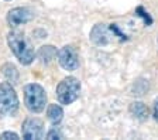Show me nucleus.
<instances>
[{
	"mask_svg": "<svg viewBox=\"0 0 158 140\" xmlns=\"http://www.w3.org/2000/svg\"><path fill=\"white\" fill-rule=\"evenodd\" d=\"M7 43H9V47L11 48L13 54L16 55V58L23 65H28L34 61L35 54H34L33 47L21 31H10L7 34Z\"/></svg>",
	"mask_w": 158,
	"mask_h": 140,
	"instance_id": "nucleus-1",
	"label": "nucleus"
},
{
	"mask_svg": "<svg viewBox=\"0 0 158 140\" xmlns=\"http://www.w3.org/2000/svg\"><path fill=\"white\" fill-rule=\"evenodd\" d=\"M81 92V82L75 77H68L59 82L56 87V96L62 105H69L75 102Z\"/></svg>",
	"mask_w": 158,
	"mask_h": 140,
	"instance_id": "nucleus-5",
	"label": "nucleus"
},
{
	"mask_svg": "<svg viewBox=\"0 0 158 140\" xmlns=\"http://www.w3.org/2000/svg\"><path fill=\"white\" fill-rule=\"evenodd\" d=\"M117 37L120 41L127 40L126 36L120 31L117 24H110V26H106L103 23L96 24L95 27L90 31V40L96 44V45H107L110 41H113Z\"/></svg>",
	"mask_w": 158,
	"mask_h": 140,
	"instance_id": "nucleus-3",
	"label": "nucleus"
},
{
	"mask_svg": "<svg viewBox=\"0 0 158 140\" xmlns=\"http://www.w3.org/2000/svg\"><path fill=\"white\" fill-rule=\"evenodd\" d=\"M19 109V98L10 82H0V116L14 115Z\"/></svg>",
	"mask_w": 158,
	"mask_h": 140,
	"instance_id": "nucleus-4",
	"label": "nucleus"
},
{
	"mask_svg": "<svg viewBox=\"0 0 158 140\" xmlns=\"http://www.w3.org/2000/svg\"><path fill=\"white\" fill-rule=\"evenodd\" d=\"M3 74L7 77V79L10 81V82L16 83L17 79H19V74H17V70L14 65H11V64H7V65H4L3 67Z\"/></svg>",
	"mask_w": 158,
	"mask_h": 140,
	"instance_id": "nucleus-12",
	"label": "nucleus"
},
{
	"mask_svg": "<svg viewBox=\"0 0 158 140\" xmlns=\"http://www.w3.org/2000/svg\"><path fill=\"white\" fill-rule=\"evenodd\" d=\"M47 116H48V120L52 125H58L61 120H62L64 116V110L62 108L56 104H52L48 106V110H47Z\"/></svg>",
	"mask_w": 158,
	"mask_h": 140,
	"instance_id": "nucleus-10",
	"label": "nucleus"
},
{
	"mask_svg": "<svg viewBox=\"0 0 158 140\" xmlns=\"http://www.w3.org/2000/svg\"><path fill=\"white\" fill-rule=\"evenodd\" d=\"M135 11H140V13H141V14H138V16H141L143 17V19H144V20H145V23H147V24H151V19H150V16H148V13H145V11L144 10H143V7H138V9H137V10H135Z\"/></svg>",
	"mask_w": 158,
	"mask_h": 140,
	"instance_id": "nucleus-14",
	"label": "nucleus"
},
{
	"mask_svg": "<svg viewBox=\"0 0 158 140\" xmlns=\"http://www.w3.org/2000/svg\"><path fill=\"white\" fill-rule=\"evenodd\" d=\"M24 104L33 113L43 112L47 104L45 91L38 83H28L24 87Z\"/></svg>",
	"mask_w": 158,
	"mask_h": 140,
	"instance_id": "nucleus-2",
	"label": "nucleus"
},
{
	"mask_svg": "<svg viewBox=\"0 0 158 140\" xmlns=\"http://www.w3.org/2000/svg\"><path fill=\"white\" fill-rule=\"evenodd\" d=\"M0 139H14V140H17L19 139V134L13 133V132H4V133L0 134Z\"/></svg>",
	"mask_w": 158,
	"mask_h": 140,
	"instance_id": "nucleus-15",
	"label": "nucleus"
},
{
	"mask_svg": "<svg viewBox=\"0 0 158 140\" xmlns=\"http://www.w3.org/2000/svg\"><path fill=\"white\" fill-rule=\"evenodd\" d=\"M34 19V14L30 9H26V7H16L13 10H10L9 14H7V21L11 27H17L21 26L24 23H28L30 20Z\"/></svg>",
	"mask_w": 158,
	"mask_h": 140,
	"instance_id": "nucleus-8",
	"label": "nucleus"
},
{
	"mask_svg": "<svg viewBox=\"0 0 158 140\" xmlns=\"http://www.w3.org/2000/svg\"><path fill=\"white\" fill-rule=\"evenodd\" d=\"M130 113L140 122H145L148 119V116H150V110L143 102H133L130 105Z\"/></svg>",
	"mask_w": 158,
	"mask_h": 140,
	"instance_id": "nucleus-9",
	"label": "nucleus"
},
{
	"mask_svg": "<svg viewBox=\"0 0 158 140\" xmlns=\"http://www.w3.org/2000/svg\"><path fill=\"white\" fill-rule=\"evenodd\" d=\"M154 119L158 122V98L155 99V102H154Z\"/></svg>",
	"mask_w": 158,
	"mask_h": 140,
	"instance_id": "nucleus-16",
	"label": "nucleus"
},
{
	"mask_svg": "<svg viewBox=\"0 0 158 140\" xmlns=\"http://www.w3.org/2000/svg\"><path fill=\"white\" fill-rule=\"evenodd\" d=\"M58 61L66 71H75L79 67V57L73 45H65L58 51Z\"/></svg>",
	"mask_w": 158,
	"mask_h": 140,
	"instance_id": "nucleus-6",
	"label": "nucleus"
},
{
	"mask_svg": "<svg viewBox=\"0 0 158 140\" xmlns=\"http://www.w3.org/2000/svg\"><path fill=\"white\" fill-rule=\"evenodd\" d=\"M47 139H62V134L56 130V127H54L47 133Z\"/></svg>",
	"mask_w": 158,
	"mask_h": 140,
	"instance_id": "nucleus-13",
	"label": "nucleus"
},
{
	"mask_svg": "<svg viewBox=\"0 0 158 140\" xmlns=\"http://www.w3.org/2000/svg\"><path fill=\"white\" fill-rule=\"evenodd\" d=\"M23 137L28 140H38L44 137L43 122L37 117H30L23 123Z\"/></svg>",
	"mask_w": 158,
	"mask_h": 140,
	"instance_id": "nucleus-7",
	"label": "nucleus"
},
{
	"mask_svg": "<svg viewBox=\"0 0 158 140\" xmlns=\"http://www.w3.org/2000/svg\"><path fill=\"white\" fill-rule=\"evenodd\" d=\"M38 54H40V58L44 62H49L56 55V50L52 45H44V47H41V50H40Z\"/></svg>",
	"mask_w": 158,
	"mask_h": 140,
	"instance_id": "nucleus-11",
	"label": "nucleus"
}]
</instances>
